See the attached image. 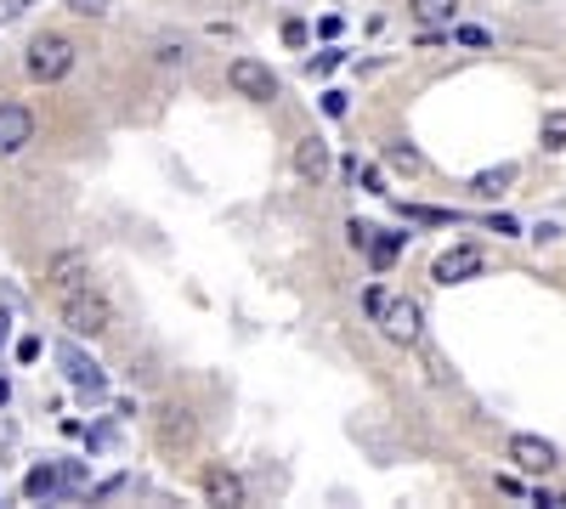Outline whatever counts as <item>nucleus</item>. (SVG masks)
Segmentation results:
<instances>
[{
	"instance_id": "f257e3e1",
	"label": "nucleus",
	"mask_w": 566,
	"mask_h": 509,
	"mask_svg": "<svg viewBox=\"0 0 566 509\" xmlns=\"http://www.w3.org/2000/svg\"><path fill=\"white\" fill-rule=\"evenodd\" d=\"M74 63H80V45H74L69 34H57V29L34 34V40H29V52H23V74H29L34 85H57V79H69Z\"/></svg>"
},
{
	"instance_id": "f03ea898",
	"label": "nucleus",
	"mask_w": 566,
	"mask_h": 509,
	"mask_svg": "<svg viewBox=\"0 0 566 509\" xmlns=\"http://www.w3.org/2000/svg\"><path fill=\"white\" fill-rule=\"evenodd\" d=\"M63 322H69L74 340H103V335L114 329V306H108V295H97V289H80V295L63 300Z\"/></svg>"
},
{
	"instance_id": "7ed1b4c3",
	"label": "nucleus",
	"mask_w": 566,
	"mask_h": 509,
	"mask_svg": "<svg viewBox=\"0 0 566 509\" xmlns=\"http://www.w3.org/2000/svg\"><path fill=\"white\" fill-rule=\"evenodd\" d=\"M227 85L239 91L244 103H277V97H283V79H277L272 63H261V57H232V63H227Z\"/></svg>"
},
{
	"instance_id": "20e7f679",
	"label": "nucleus",
	"mask_w": 566,
	"mask_h": 509,
	"mask_svg": "<svg viewBox=\"0 0 566 509\" xmlns=\"http://www.w3.org/2000/svg\"><path fill=\"white\" fill-rule=\"evenodd\" d=\"M374 322H380V335H386L391 346H419V335H424V311H419V300H408V295H391L386 311L374 317Z\"/></svg>"
},
{
	"instance_id": "39448f33",
	"label": "nucleus",
	"mask_w": 566,
	"mask_h": 509,
	"mask_svg": "<svg viewBox=\"0 0 566 509\" xmlns=\"http://www.w3.org/2000/svg\"><path fill=\"white\" fill-rule=\"evenodd\" d=\"M482 272H488V255H482L476 244H453V250H442V255H437L431 284L453 289V284H470V277H482Z\"/></svg>"
},
{
	"instance_id": "423d86ee",
	"label": "nucleus",
	"mask_w": 566,
	"mask_h": 509,
	"mask_svg": "<svg viewBox=\"0 0 566 509\" xmlns=\"http://www.w3.org/2000/svg\"><path fill=\"white\" fill-rule=\"evenodd\" d=\"M57 362H63V374H69V385H74L80 396H108V374L97 368V357H85L74 340L57 346Z\"/></svg>"
},
{
	"instance_id": "0eeeda50",
	"label": "nucleus",
	"mask_w": 566,
	"mask_h": 509,
	"mask_svg": "<svg viewBox=\"0 0 566 509\" xmlns=\"http://www.w3.org/2000/svg\"><path fill=\"white\" fill-rule=\"evenodd\" d=\"M510 465L522 470V476H549L560 465V453H555V442H544L533 431H515L510 436Z\"/></svg>"
},
{
	"instance_id": "6e6552de",
	"label": "nucleus",
	"mask_w": 566,
	"mask_h": 509,
	"mask_svg": "<svg viewBox=\"0 0 566 509\" xmlns=\"http://www.w3.org/2000/svg\"><path fill=\"white\" fill-rule=\"evenodd\" d=\"M34 142V114L23 103H0V159H12Z\"/></svg>"
},
{
	"instance_id": "1a4fd4ad",
	"label": "nucleus",
	"mask_w": 566,
	"mask_h": 509,
	"mask_svg": "<svg viewBox=\"0 0 566 509\" xmlns=\"http://www.w3.org/2000/svg\"><path fill=\"white\" fill-rule=\"evenodd\" d=\"M45 284H52L63 300L80 295V289H91V266H85V255H80V250H63L52 266H45Z\"/></svg>"
},
{
	"instance_id": "9d476101",
	"label": "nucleus",
	"mask_w": 566,
	"mask_h": 509,
	"mask_svg": "<svg viewBox=\"0 0 566 509\" xmlns=\"http://www.w3.org/2000/svg\"><path fill=\"white\" fill-rule=\"evenodd\" d=\"M205 503H221V509H239V503H250L244 476H239V470H227V465H210V470H205Z\"/></svg>"
},
{
	"instance_id": "9b49d317",
	"label": "nucleus",
	"mask_w": 566,
	"mask_h": 509,
	"mask_svg": "<svg viewBox=\"0 0 566 509\" xmlns=\"http://www.w3.org/2000/svg\"><path fill=\"white\" fill-rule=\"evenodd\" d=\"M402 244H408V233H386V226H368V244H363V250H368V266L386 277V272L397 266Z\"/></svg>"
},
{
	"instance_id": "f8f14e48",
	"label": "nucleus",
	"mask_w": 566,
	"mask_h": 509,
	"mask_svg": "<svg viewBox=\"0 0 566 509\" xmlns=\"http://www.w3.org/2000/svg\"><path fill=\"white\" fill-rule=\"evenodd\" d=\"M328 165H335V159H328V142H323L317 130H306L301 142H295V170H301L306 181H323V176H328Z\"/></svg>"
},
{
	"instance_id": "ddd939ff",
	"label": "nucleus",
	"mask_w": 566,
	"mask_h": 509,
	"mask_svg": "<svg viewBox=\"0 0 566 509\" xmlns=\"http://www.w3.org/2000/svg\"><path fill=\"white\" fill-rule=\"evenodd\" d=\"M408 12H413V23H424V29H442V23L459 18V0H408Z\"/></svg>"
},
{
	"instance_id": "4468645a",
	"label": "nucleus",
	"mask_w": 566,
	"mask_h": 509,
	"mask_svg": "<svg viewBox=\"0 0 566 509\" xmlns=\"http://www.w3.org/2000/svg\"><path fill=\"white\" fill-rule=\"evenodd\" d=\"M515 176H522L515 165H499V170H476V176H470V193H476V199H499V193L510 188Z\"/></svg>"
},
{
	"instance_id": "2eb2a0df",
	"label": "nucleus",
	"mask_w": 566,
	"mask_h": 509,
	"mask_svg": "<svg viewBox=\"0 0 566 509\" xmlns=\"http://www.w3.org/2000/svg\"><path fill=\"white\" fill-rule=\"evenodd\" d=\"M52 492H63V470L57 465H34L23 476V498H52Z\"/></svg>"
},
{
	"instance_id": "dca6fc26",
	"label": "nucleus",
	"mask_w": 566,
	"mask_h": 509,
	"mask_svg": "<svg viewBox=\"0 0 566 509\" xmlns=\"http://www.w3.org/2000/svg\"><path fill=\"white\" fill-rule=\"evenodd\" d=\"M386 165H391V170H408V176H419V170H424L419 148H408V142H391V148H386Z\"/></svg>"
},
{
	"instance_id": "f3484780",
	"label": "nucleus",
	"mask_w": 566,
	"mask_h": 509,
	"mask_svg": "<svg viewBox=\"0 0 566 509\" xmlns=\"http://www.w3.org/2000/svg\"><path fill=\"white\" fill-rule=\"evenodd\" d=\"M402 215L408 221H424V226H453L459 221L453 210H431V204H402Z\"/></svg>"
},
{
	"instance_id": "a211bd4d",
	"label": "nucleus",
	"mask_w": 566,
	"mask_h": 509,
	"mask_svg": "<svg viewBox=\"0 0 566 509\" xmlns=\"http://www.w3.org/2000/svg\"><path fill=\"white\" fill-rule=\"evenodd\" d=\"M544 148H549V153H560V148H566V114H560V108H555V114H544Z\"/></svg>"
},
{
	"instance_id": "6ab92c4d",
	"label": "nucleus",
	"mask_w": 566,
	"mask_h": 509,
	"mask_svg": "<svg viewBox=\"0 0 566 509\" xmlns=\"http://www.w3.org/2000/svg\"><path fill=\"white\" fill-rule=\"evenodd\" d=\"M453 40H459V45H470V52H488V45H493V34H488V29H476V23L453 29Z\"/></svg>"
},
{
	"instance_id": "aec40b11",
	"label": "nucleus",
	"mask_w": 566,
	"mask_h": 509,
	"mask_svg": "<svg viewBox=\"0 0 566 509\" xmlns=\"http://www.w3.org/2000/svg\"><path fill=\"white\" fill-rule=\"evenodd\" d=\"M340 63H346V52H340V45H328L323 57H312V63H306V74H312V79H317V74H335Z\"/></svg>"
},
{
	"instance_id": "412c9836",
	"label": "nucleus",
	"mask_w": 566,
	"mask_h": 509,
	"mask_svg": "<svg viewBox=\"0 0 566 509\" xmlns=\"http://www.w3.org/2000/svg\"><path fill=\"white\" fill-rule=\"evenodd\" d=\"M386 300H391V295H386V284H368V289H363V311H368V317H380V311H386Z\"/></svg>"
},
{
	"instance_id": "4be33fe9",
	"label": "nucleus",
	"mask_w": 566,
	"mask_h": 509,
	"mask_svg": "<svg viewBox=\"0 0 566 509\" xmlns=\"http://www.w3.org/2000/svg\"><path fill=\"white\" fill-rule=\"evenodd\" d=\"M346 108H352L346 91H323V114H328V119H346Z\"/></svg>"
},
{
	"instance_id": "5701e85b",
	"label": "nucleus",
	"mask_w": 566,
	"mask_h": 509,
	"mask_svg": "<svg viewBox=\"0 0 566 509\" xmlns=\"http://www.w3.org/2000/svg\"><path fill=\"white\" fill-rule=\"evenodd\" d=\"M488 226H493L499 238H522V221H515V215H493Z\"/></svg>"
},
{
	"instance_id": "b1692460",
	"label": "nucleus",
	"mask_w": 566,
	"mask_h": 509,
	"mask_svg": "<svg viewBox=\"0 0 566 509\" xmlns=\"http://www.w3.org/2000/svg\"><path fill=\"white\" fill-rule=\"evenodd\" d=\"M533 503H544V509H566V492H555V487H533Z\"/></svg>"
},
{
	"instance_id": "393cba45",
	"label": "nucleus",
	"mask_w": 566,
	"mask_h": 509,
	"mask_svg": "<svg viewBox=\"0 0 566 509\" xmlns=\"http://www.w3.org/2000/svg\"><path fill=\"white\" fill-rule=\"evenodd\" d=\"M69 12H74V18H103L108 7H103V0H69Z\"/></svg>"
},
{
	"instance_id": "a878e982",
	"label": "nucleus",
	"mask_w": 566,
	"mask_h": 509,
	"mask_svg": "<svg viewBox=\"0 0 566 509\" xmlns=\"http://www.w3.org/2000/svg\"><path fill=\"white\" fill-rule=\"evenodd\" d=\"M283 40H290V45H306V23L290 18V23H283Z\"/></svg>"
},
{
	"instance_id": "bb28decb",
	"label": "nucleus",
	"mask_w": 566,
	"mask_h": 509,
	"mask_svg": "<svg viewBox=\"0 0 566 509\" xmlns=\"http://www.w3.org/2000/svg\"><path fill=\"white\" fill-rule=\"evenodd\" d=\"M533 238H538V244H555V238H560V226H555V221H538V226H533Z\"/></svg>"
},
{
	"instance_id": "cd10ccee",
	"label": "nucleus",
	"mask_w": 566,
	"mask_h": 509,
	"mask_svg": "<svg viewBox=\"0 0 566 509\" xmlns=\"http://www.w3.org/2000/svg\"><path fill=\"white\" fill-rule=\"evenodd\" d=\"M34 357H40V340L23 335V340H18V362H34Z\"/></svg>"
},
{
	"instance_id": "c85d7f7f",
	"label": "nucleus",
	"mask_w": 566,
	"mask_h": 509,
	"mask_svg": "<svg viewBox=\"0 0 566 509\" xmlns=\"http://www.w3.org/2000/svg\"><path fill=\"white\" fill-rule=\"evenodd\" d=\"M23 7H29V0H0V23H12Z\"/></svg>"
},
{
	"instance_id": "c756f323",
	"label": "nucleus",
	"mask_w": 566,
	"mask_h": 509,
	"mask_svg": "<svg viewBox=\"0 0 566 509\" xmlns=\"http://www.w3.org/2000/svg\"><path fill=\"white\" fill-rule=\"evenodd\" d=\"M346 233H352V244L363 250V244H368V221H346Z\"/></svg>"
},
{
	"instance_id": "7c9ffc66",
	"label": "nucleus",
	"mask_w": 566,
	"mask_h": 509,
	"mask_svg": "<svg viewBox=\"0 0 566 509\" xmlns=\"http://www.w3.org/2000/svg\"><path fill=\"white\" fill-rule=\"evenodd\" d=\"M7 402H12V380H7V374H0V407H7Z\"/></svg>"
},
{
	"instance_id": "2f4dec72",
	"label": "nucleus",
	"mask_w": 566,
	"mask_h": 509,
	"mask_svg": "<svg viewBox=\"0 0 566 509\" xmlns=\"http://www.w3.org/2000/svg\"><path fill=\"white\" fill-rule=\"evenodd\" d=\"M7 335H12V317H7V311H0V340H7Z\"/></svg>"
}]
</instances>
